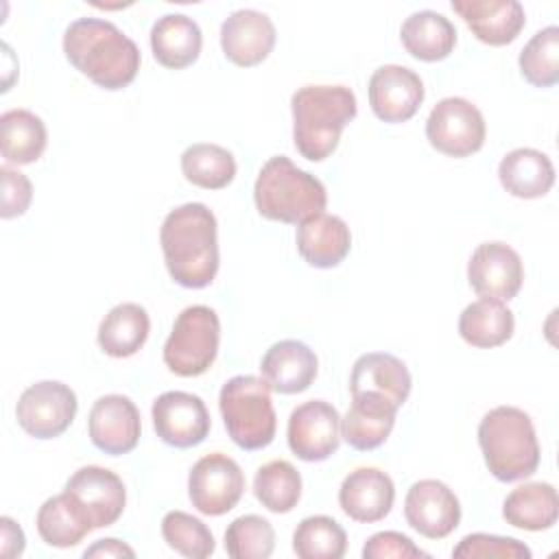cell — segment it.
<instances>
[{
	"instance_id": "obj_10",
	"label": "cell",
	"mask_w": 559,
	"mask_h": 559,
	"mask_svg": "<svg viewBox=\"0 0 559 559\" xmlns=\"http://www.w3.org/2000/svg\"><path fill=\"white\" fill-rule=\"evenodd\" d=\"M245 493V474L240 465L223 454L201 456L188 474V496L192 507L203 515H223L231 511Z\"/></svg>"
},
{
	"instance_id": "obj_37",
	"label": "cell",
	"mask_w": 559,
	"mask_h": 559,
	"mask_svg": "<svg viewBox=\"0 0 559 559\" xmlns=\"http://www.w3.org/2000/svg\"><path fill=\"white\" fill-rule=\"evenodd\" d=\"M225 550L231 559H269L275 550V531L262 515H240L225 531Z\"/></svg>"
},
{
	"instance_id": "obj_27",
	"label": "cell",
	"mask_w": 559,
	"mask_h": 559,
	"mask_svg": "<svg viewBox=\"0 0 559 559\" xmlns=\"http://www.w3.org/2000/svg\"><path fill=\"white\" fill-rule=\"evenodd\" d=\"M400 39L411 57L432 63L450 57L456 46V28L445 15L424 9L404 20Z\"/></svg>"
},
{
	"instance_id": "obj_26",
	"label": "cell",
	"mask_w": 559,
	"mask_h": 559,
	"mask_svg": "<svg viewBox=\"0 0 559 559\" xmlns=\"http://www.w3.org/2000/svg\"><path fill=\"white\" fill-rule=\"evenodd\" d=\"M502 188L518 199H539L555 183V166L550 157L537 148H513L498 164Z\"/></svg>"
},
{
	"instance_id": "obj_4",
	"label": "cell",
	"mask_w": 559,
	"mask_h": 559,
	"mask_svg": "<svg viewBox=\"0 0 559 559\" xmlns=\"http://www.w3.org/2000/svg\"><path fill=\"white\" fill-rule=\"evenodd\" d=\"M478 445L487 469L502 483H515L535 474L539 441L535 426L518 406H496L478 424Z\"/></svg>"
},
{
	"instance_id": "obj_40",
	"label": "cell",
	"mask_w": 559,
	"mask_h": 559,
	"mask_svg": "<svg viewBox=\"0 0 559 559\" xmlns=\"http://www.w3.org/2000/svg\"><path fill=\"white\" fill-rule=\"evenodd\" d=\"M428 557L413 539L397 531H380L373 533L362 546V559H417Z\"/></svg>"
},
{
	"instance_id": "obj_9",
	"label": "cell",
	"mask_w": 559,
	"mask_h": 559,
	"mask_svg": "<svg viewBox=\"0 0 559 559\" xmlns=\"http://www.w3.org/2000/svg\"><path fill=\"white\" fill-rule=\"evenodd\" d=\"M76 393L59 380H41L22 391L15 417L20 428L35 439L63 435L76 417Z\"/></svg>"
},
{
	"instance_id": "obj_23",
	"label": "cell",
	"mask_w": 559,
	"mask_h": 559,
	"mask_svg": "<svg viewBox=\"0 0 559 559\" xmlns=\"http://www.w3.org/2000/svg\"><path fill=\"white\" fill-rule=\"evenodd\" d=\"M413 389L408 367L393 354L369 352L356 358L349 373V393H376L397 408L408 400Z\"/></svg>"
},
{
	"instance_id": "obj_36",
	"label": "cell",
	"mask_w": 559,
	"mask_h": 559,
	"mask_svg": "<svg viewBox=\"0 0 559 559\" xmlns=\"http://www.w3.org/2000/svg\"><path fill=\"white\" fill-rule=\"evenodd\" d=\"M522 76L535 87H552L559 81V28L555 24L537 31L520 50Z\"/></svg>"
},
{
	"instance_id": "obj_7",
	"label": "cell",
	"mask_w": 559,
	"mask_h": 559,
	"mask_svg": "<svg viewBox=\"0 0 559 559\" xmlns=\"http://www.w3.org/2000/svg\"><path fill=\"white\" fill-rule=\"evenodd\" d=\"M221 343V321L210 306L183 308L164 343V365L181 378L205 373L216 360Z\"/></svg>"
},
{
	"instance_id": "obj_20",
	"label": "cell",
	"mask_w": 559,
	"mask_h": 559,
	"mask_svg": "<svg viewBox=\"0 0 559 559\" xmlns=\"http://www.w3.org/2000/svg\"><path fill=\"white\" fill-rule=\"evenodd\" d=\"M452 11L489 46L511 44L524 28L526 15L518 0H452Z\"/></svg>"
},
{
	"instance_id": "obj_33",
	"label": "cell",
	"mask_w": 559,
	"mask_h": 559,
	"mask_svg": "<svg viewBox=\"0 0 559 559\" xmlns=\"http://www.w3.org/2000/svg\"><path fill=\"white\" fill-rule=\"evenodd\" d=\"M181 173L192 186L221 190L234 181L236 159L225 146L197 142L181 153Z\"/></svg>"
},
{
	"instance_id": "obj_19",
	"label": "cell",
	"mask_w": 559,
	"mask_h": 559,
	"mask_svg": "<svg viewBox=\"0 0 559 559\" xmlns=\"http://www.w3.org/2000/svg\"><path fill=\"white\" fill-rule=\"evenodd\" d=\"M393 500L395 485L391 476L378 467H356L343 478L338 489V504L343 513L362 524L384 520Z\"/></svg>"
},
{
	"instance_id": "obj_43",
	"label": "cell",
	"mask_w": 559,
	"mask_h": 559,
	"mask_svg": "<svg viewBox=\"0 0 559 559\" xmlns=\"http://www.w3.org/2000/svg\"><path fill=\"white\" fill-rule=\"evenodd\" d=\"M83 557H135V550L131 546H127L124 542L120 539H114V537H107V539H98L94 542L90 548H85Z\"/></svg>"
},
{
	"instance_id": "obj_34",
	"label": "cell",
	"mask_w": 559,
	"mask_h": 559,
	"mask_svg": "<svg viewBox=\"0 0 559 559\" xmlns=\"http://www.w3.org/2000/svg\"><path fill=\"white\" fill-rule=\"evenodd\" d=\"M253 493L271 513H288L301 498V476L295 465L284 459L269 461L255 472Z\"/></svg>"
},
{
	"instance_id": "obj_14",
	"label": "cell",
	"mask_w": 559,
	"mask_h": 559,
	"mask_svg": "<svg viewBox=\"0 0 559 559\" xmlns=\"http://www.w3.org/2000/svg\"><path fill=\"white\" fill-rule=\"evenodd\" d=\"M404 518L419 535L428 539H443L461 522V502L445 483L424 478L413 483L406 491Z\"/></svg>"
},
{
	"instance_id": "obj_30",
	"label": "cell",
	"mask_w": 559,
	"mask_h": 559,
	"mask_svg": "<svg viewBox=\"0 0 559 559\" xmlns=\"http://www.w3.org/2000/svg\"><path fill=\"white\" fill-rule=\"evenodd\" d=\"M48 131L39 116L28 109H9L0 116V151L7 164L26 166L41 157Z\"/></svg>"
},
{
	"instance_id": "obj_5",
	"label": "cell",
	"mask_w": 559,
	"mask_h": 559,
	"mask_svg": "<svg viewBox=\"0 0 559 559\" xmlns=\"http://www.w3.org/2000/svg\"><path fill=\"white\" fill-rule=\"evenodd\" d=\"M253 201L260 216L299 225L325 210L328 192L314 175L297 168L286 155H275L255 177Z\"/></svg>"
},
{
	"instance_id": "obj_21",
	"label": "cell",
	"mask_w": 559,
	"mask_h": 559,
	"mask_svg": "<svg viewBox=\"0 0 559 559\" xmlns=\"http://www.w3.org/2000/svg\"><path fill=\"white\" fill-rule=\"evenodd\" d=\"M262 378L269 382L271 391L282 395H293L306 391L319 371L317 354L301 341L284 338L273 343L260 362Z\"/></svg>"
},
{
	"instance_id": "obj_13",
	"label": "cell",
	"mask_w": 559,
	"mask_h": 559,
	"mask_svg": "<svg viewBox=\"0 0 559 559\" xmlns=\"http://www.w3.org/2000/svg\"><path fill=\"white\" fill-rule=\"evenodd\" d=\"M153 428L157 437L173 448H194L210 435V413L205 402L186 391L162 393L151 408Z\"/></svg>"
},
{
	"instance_id": "obj_41",
	"label": "cell",
	"mask_w": 559,
	"mask_h": 559,
	"mask_svg": "<svg viewBox=\"0 0 559 559\" xmlns=\"http://www.w3.org/2000/svg\"><path fill=\"white\" fill-rule=\"evenodd\" d=\"M0 177H2V207H0V216L2 218H15L22 216L33 199V183L31 179L20 173L13 170L9 166L0 168Z\"/></svg>"
},
{
	"instance_id": "obj_8",
	"label": "cell",
	"mask_w": 559,
	"mask_h": 559,
	"mask_svg": "<svg viewBox=\"0 0 559 559\" xmlns=\"http://www.w3.org/2000/svg\"><path fill=\"white\" fill-rule=\"evenodd\" d=\"M485 135L487 127L480 109L461 96L441 98L426 120L430 146L448 157L478 153L485 144Z\"/></svg>"
},
{
	"instance_id": "obj_42",
	"label": "cell",
	"mask_w": 559,
	"mask_h": 559,
	"mask_svg": "<svg viewBox=\"0 0 559 559\" xmlns=\"http://www.w3.org/2000/svg\"><path fill=\"white\" fill-rule=\"evenodd\" d=\"M24 546H26V537L22 526L7 515L0 518V555L4 559L20 557L24 552Z\"/></svg>"
},
{
	"instance_id": "obj_39",
	"label": "cell",
	"mask_w": 559,
	"mask_h": 559,
	"mask_svg": "<svg viewBox=\"0 0 559 559\" xmlns=\"http://www.w3.org/2000/svg\"><path fill=\"white\" fill-rule=\"evenodd\" d=\"M531 555L533 552L524 542L489 533H469L452 550V557L456 559H531Z\"/></svg>"
},
{
	"instance_id": "obj_2",
	"label": "cell",
	"mask_w": 559,
	"mask_h": 559,
	"mask_svg": "<svg viewBox=\"0 0 559 559\" xmlns=\"http://www.w3.org/2000/svg\"><path fill=\"white\" fill-rule=\"evenodd\" d=\"M66 59L103 90L116 92L133 83L140 70V50L114 22L79 17L63 33Z\"/></svg>"
},
{
	"instance_id": "obj_11",
	"label": "cell",
	"mask_w": 559,
	"mask_h": 559,
	"mask_svg": "<svg viewBox=\"0 0 559 559\" xmlns=\"http://www.w3.org/2000/svg\"><path fill=\"white\" fill-rule=\"evenodd\" d=\"M286 439L290 452L306 461L319 463L330 459L341 443V415L325 400H308L293 408Z\"/></svg>"
},
{
	"instance_id": "obj_29",
	"label": "cell",
	"mask_w": 559,
	"mask_h": 559,
	"mask_svg": "<svg viewBox=\"0 0 559 559\" xmlns=\"http://www.w3.org/2000/svg\"><path fill=\"white\" fill-rule=\"evenodd\" d=\"M507 524L522 531H546L557 524L559 498L550 483H526L515 487L502 502Z\"/></svg>"
},
{
	"instance_id": "obj_1",
	"label": "cell",
	"mask_w": 559,
	"mask_h": 559,
	"mask_svg": "<svg viewBox=\"0 0 559 559\" xmlns=\"http://www.w3.org/2000/svg\"><path fill=\"white\" fill-rule=\"evenodd\" d=\"M168 275L183 288H205L218 273V225L203 203L170 210L159 229Z\"/></svg>"
},
{
	"instance_id": "obj_15",
	"label": "cell",
	"mask_w": 559,
	"mask_h": 559,
	"mask_svg": "<svg viewBox=\"0 0 559 559\" xmlns=\"http://www.w3.org/2000/svg\"><path fill=\"white\" fill-rule=\"evenodd\" d=\"M63 491H68L79 502L94 528L116 524L127 504V489L122 478L100 465L79 467L68 478Z\"/></svg>"
},
{
	"instance_id": "obj_35",
	"label": "cell",
	"mask_w": 559,
	"mask_h": 559,
	"mask_svg": "<svg viewBox=\"0 0 559 559\" xmlns=\"http://www.w3.org/2000/svg\"><path fill=\"white\" fill-rule=\"evenodd\" d=\"M293 550L299 559H341L347 550V535L334 518L310 515L297 524Z\"/></svg>"
},
{
	"instance_id": "obj_28",
	"label": "cell",
	"mask_w": 559,
	"mask_h": 559,
	"mask_svg": "<svg viewBox=\"0 0 559 559\" xmlns=\"http://www.w3.org/2000/svg\"><path fill=\"white\" fill-rule=\"evenodd\" d=\"M151 332V319L144 306L124 301L114 306L98 325V345L111 358H129L142 349Z\"/></svg>"
},
{
	"instance_id": "obj_24",
	"label": "cell",
	"mask_w": 559,
	"mask_h": 559,
	"mask_svg": "<svg viewBox=\"0 0 559 559\" xmlns=\"http://www.w3.org/2000/svg\"><path fill=\"white\" fill-rule=\"evenodd\" d=\"M352 249V231L341 216L314 214L297 227V251L314 269L338 266Z\"/></svg>"
},
{
	"instance_id": "obj_18",
	"label": "cell",
	"mask_w": 559,
	"mask_h": 559,
	"mask_svg": "<svg viewBox=\"0 0 559 559\" xmlns=\"http://www.w3.org/2000/svg\"><path fill=\"white\" fill-rule=\"evenodd\" d=\"M275 37L277 33L271 17L255 9H238L221 24L223 55L240 68L262 63L271 55Z\"/></svg>"
},
{
	"instance_id": "obj_6",
	"label": "cell",
	"mask_w": 559,
	"mask_h": 559,
	"mask_svg": "<svg viewBox=\"0 0 559 559\" xmlns=\"http://www.w3.org/2000/svg\"><path fill=\"white\" fill-rule=\"evenodd\" d=\"M218 408L229 439L242 450L266 448L277 428L271 386L258 376H234L218 393Z\"/></svg>"
},
{
	"instance_id": "obj_16",
	"label": "cell",
	"mask_w": 559,
	"mask_h": 559,
	"mask_svg": "<svg viewBox=\"0 0 559 559\" xmlns=\"http://www.w3.org/2000/svg\"><path fill=\"white\" fill-rule=\"evenodd\" d=\"M426 96L424 81L406 66L386 63L369 79V105L376 118L389 124L411 120Z\"/></svg>"
},
{
	"instance_id": "obj_25",
	"label": "cell",
	"mask_w": 559,
	"mask_h": 559,
	"mask_svg": "<svg viewBox=\"0 0 559 559\" xmlns=\"http://www.w3.org/2000/svg\"><path fill=\"white\" fill-rule=\"evenodd\" d=\"M203 46L199 24L183 13H166L151 28V50L159 66L181 70L192 66Z\"/></svg>"
},
{
	"instance_id": "obj_22",
	"label": "cell",
	"mask_w": 559,
	"mask_h": 559,
	"mask_svg": "<svg viewBox=\"0 0 559 559\" xmlns=\"http://www.w3.org/2000/svg\"><path fill=\"white\" fill-rule=\"evenodd\" d=\"M397 406L376 393L352 395V406L345 417H341V437L354 450L367 452L380 448L393 426H395Z\"/></svg>"
},
{
	"instance_id": "obj_3",
	"label": "cell",
	"mask_w": 559,
	"mask_h": 559,
	"mask_svg": "<svg viewBox=\"0 0 559 559\" xmlns=\"http://www.w3.org/2000/svg\"><path fill=\"white\" fill-rule=\"evenodd\" d=\"M293 142L310 162L328 159L356 118V96L345 85H304L290 98Z\"/></svg>"
},
{
	"instance_id": "obj_32",
	"label": "cell",
	"mask_w": 559,
	"mask_h": 559,
	"mask_svg": "<svg viewBox=\"0 0 559 559\" xmlns=\"http://www.w3.org/2000/svg\"><path fill=\"white\" fill-rule=\"evenodd\" d=\"M513 312L498 299H478L463 308L459 317L461 338L480 349L498 347L513 336Z\"/></svg>"
},
{
	"instance_id": "obj_38",
	"label": "cell",
	"mask_w": 559,
	"mask_h": 559,
	"mask_svg": "<svg viewBox=\"0 0 559 559\" xmlns=\"http://www.w3.org/2000/svg\"><path fill=\"white\" fill-rule=\"evenodd\" d=\"M162 537L168 548L188 559H205L216 548L212 531L186 511H168L162 518Z\"/></svg>"
},
{
	"instance_id": "obj_31",
	"label": "cell",
	"mask_w": 559,
	"mask_h": 559,
	"mask_svg": "<svg viewBox=\"0 0 559 559\" xmlns=\"http://www.w3.org/2000/svg\"><path fill=\"white\" fill-rule=\"evenodd\" d=\"M35 524L39 537L55 548H72L94 531L85 511L68 491L48 498L39 507Z\"/></svg>"
},
{
	"instance_id": "obj_17",
	"label": "cell",
	"mask_w": 559,
	"mask_h": 559,
	"mask_svg": "<svg viewBox=\"0 0 559 559\" xmlns=\"http://www.w3.org/2000/svg\"><path fill=\"white\" fill-rule=\"evenodd\" d=\"M87 432L92 443L111 456L131 452L142 432L140 411L131 397L120 393H109L92 404L87 417Z\"/></svg>"
},
{
	"instance_id": "obj_12",
	"label": "cell",
	"mask_w": 559,
	"mask_h": 559,
	"mask_svg": "<svg viewBox=\"0 0 559 559\" xmlns=\"http://www.w3.org/2000/svg\"><path fill=\"white\" fill-rule=\"evenodd\" d=\"M467 280L478 297L509 301L522 288L524 264L520 253L507 242H483L467 262Z\"/></svg>"
}]
</instances>
